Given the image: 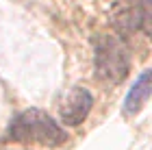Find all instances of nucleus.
Masks as SVG:
<instances>
[{
    "label": "nucleus",
    "mask_w": 152,
    "mask_h": 150,
    "mask_svg": "<svg viewBox=\"0 0 152 150\" xmlns=\"http://www.w3.org/2000/svg\"><path fill=\"white\" fill-rule=\"evenodd\" d=\"M9 137L20 144L61 146L67 139V135L48 113L39 109H26L13 118L9 126Z\"/></svg>",
    "instance_id": "1"
},
{
    "label": "nucleus",
    "mask_w": 152,
    "mask_h": 150,
    "mask_svg": "<svg viewBox=\"0 0 152 150\" xmlns=\"http://www.w3.org/2000/svg\"><path fill=\"white\" fill-rule=\"evenodd\" d=\"M96 76L104 83H120L126 78L130 59L128 50L122 39L113 35H104L96 42V54H94Z\"/></svg>",
    "instance_id": "2"
},
{
    "label": "nucleus",
    "mask_w": 152,
    "mask_h": 150,
    "mask_svg": "<svg viewBox=\"0 0 152 150\" xmlns=\"http://www.w3.org/2000/svg\"><path fill=\"white\" fill-rule=\"evenodd\" d=\"M94 107V96L89 94L85 87H74L70 91V96L65 98L63 107H61V120L67 126H78L83 124V120L89 115Z\"/></svg>",
    "instance_id": "3"
},
{
    "label": "nucleus",
    "mask_w": 152,
    "mask_h": 150,
    "mask_svg": "<svg viewBox=\"0 0 152 150\" xmlns=\"http://www.w3.org/2000/svg\"><path fill=\"white\" fill-rule=\"evenodd\" d=\"M113 24L120 33H137L146 31L150 33V0H141L130 7H124L122 11H117L113 18Z\"/></svg>",
    "instance_id": "4"
},
{
    "label": "nucleus",
    "mask_w": 152,
    "mask_h": 150,
    "mask_svg": "<svg viewBox=\"0 0 152 150\" xmlns=\"http://www.w3.org/2000/svg\"><path fill=\"white\" fill-rule=\"evenodd\" d=\"M150 89H152V85H150V72H141L139 74V78L135 80V85L130 87V91H128V96L126 100H124V109H126V113H137L139 109L148 102L150 98Z\"/></svg>",
    "instance_id": "5"
}]
</instances>
